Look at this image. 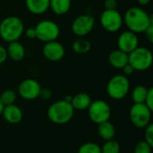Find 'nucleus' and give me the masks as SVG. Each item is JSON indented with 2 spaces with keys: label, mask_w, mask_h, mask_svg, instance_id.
I'll use <instances>...</instances> for the list:
<instances>
[{
  "label": "nucleus",
  "mask_w": 153,
  "mask_h": 153,
  "mask_svg": "<svg viewBox=\"0 0 153 153\" xmlns=\"http://www.w3.org/2000/svg\"><path fill=\"white\" fill-rule=\"evenodd\" d=\"M123 20L128 28V30L136 34L143 33L150 25L153 24L152 15L149 14L143 8L137 6L128 8L123 17Z\"/></svg>",
  "instance_id": "nucleus-1"
},
{
  "label": "nucleus",
  "mask_w": 153,
  "mask_h": 153,
  "mask_svg": "<svg viewBox=\"0 0 153 153\" xmlns=\"http://www.w3.org/2000/svg\"><path fill=\"white\" fill-rule=\"evenodd\" d=\"M24 32V24L17 16L5 17L0 22V38L5 42L18 40Z\"/></svg>",
  "instance_id": "nucleus-2"
},
{
  "label": "nucleus",
  "mask_w": 153,
  "mask_h": 153,
  "mask_svg": "<svg viewBox=\"0 0 153 153\" xmlns=\"http://www.w3.org/2000/svg\"><path fill=\"white\" fill-rule=\"evenodd\" d=\"M47 115L52 123L56 125H65L70 122L74 117V109L70 102L61 100L49 106Z\"/></svg>",
  "instance_id": "nucleus-3"
},
{
  "label": "nucleus",
  "mask_w": 153,
  "mask_h": 153,
  "mask_svg": "<svg viewBox=\"0 0 153 153\" xmlns=\"http://www.w3.org/2000/svg\"><path fill=\"white\" fill-rule=\"evenodd\" d=\"M107 93L108 97L115 100H123L130 91V82L127 76L117 74L110 78L107 84Z\"/></svg>",
  "instance_id": "nucleus-4"
},
{
  "label": "nucleus",
  "mask_w": 153,
  "mask_h": 153,
  "mask_svg": "<svg viewBox=\"0 0 153 153\" xmlns=\"http://www.w3.org/2000/svg\"><path fill=\"white\" fill-rule=\"evenodd\" d=\"M153 56L152 51L145 47H137L128 54V64L135 71L143 72L148 70L152 65Z\"/></svg>",
  "instance_id": "nucleus-5"
},
{
  "label": "nucleus",
  "mask_w": 153,
  "mask_h": 153,
  "mask_svg": "<svg viewBox=\"0 0 153 153\" xmlns=\"http://www.w3.org/2000/svg\"><path fill=\"white\" fill-rule=\"evenodd\" d=\"M152 113V110L144 103H134L129 110V117L135 127L142 129L151 124Z\"/></svg>",
  "instance_id": "nucleus-6"
},
{
  "label": "nucleus",
  "mask_w": 153,
  "mask_h": 153,
  "mask_svg": "<svg viewBox=\"0 0 153 153\" xmlns=\"http://www.w3.org/2000/svg\"><path fill=\"white\" fill-rule=\"evenodd\" d=\"M34 28L36 30V39L45 43L56 40L60 35L58 24L51 20H42Z\"/></svg>",
  "instance_id": "nucleus-7"
},
{
  "label": "nucleus",
  "mask_w": 153,
  "mask_h": 153,
  "mask_svg": "<svg viewBox=\"0 0 153 153\" xmlns=\"http://www.w3.org/2000/svg\"><path fill=\"white\" fill-rule=\"evenodd\" d=\"M87 110L90 119L97 125L108 121L111 117L110 106L103 100L91 101Z\"/></svg>",
  "instance_id": "nucleus-8"
},
{
  "label": "nucleus",
  "mask_w": 153,
  "mask_h": 153,
  "mask_svg": "<svg viewBox=\"0 0 153 153\" xmlns=\"http://www.w3.org/2000/svg\"><path fill=\"white\" fill-rule=\"evenodd\" d=\"M100 23L101 27L111 33L120 30L123 26V16L117 9H105L100 16Z\"/></svg>",
  "instance_id": "nucleus-9"
},
{
  "label": "nucleus",
  "mask_w": 153,
  "mask_h": 153,
  "mask_svg": "<svg viewBox=\"0 0 153 153\" xmlns=\"http://www.w3.org/2000/svg\"><path fill=\"white\" fill-rule=\"evenodd\" d=\"M95 25V19L92 15L85 13L76 17L71 25L73 33L78 37H83L91 33Z\"/></svg>",
  "instance_id": "nucleus-10"
},
{
  "label": "nucleus",
  "mask_w": 153,
  "mask_h": 153,
  "mask_svg": "<svg viewBox=\"0 0 153 153\" xmlns=\"http://www.w3.org/2000/svg\"><path fill=\"white\" fill-rule=\"evenodd\" d=\"M41 86L38 81L34 79H25L22 81L18 86V94L26 100H34L39 98Z\"/></svg>",
  "instance_id": "nucleus-11"
},
{
  "label": "nucleus",
  "mask_w": 153,
  "mask_h": 153,
  "mask_svg": "<svg viewBox=\"0 0 153 153\" xmlns=\"http://www.w3.org/2000/svg\"><path fill=\"white\" fill-rule=\"evenodd\" d=\"M42 54L47 60L51 62H57L63 59L65 54V50L60 42L53 40L44 44L42 48Z\"/></svg>",
  "instance_id": "nucleus-12"
},
{
  "label": "nucleus",
  "mask_w": 153,
  "mask_h": 153,
  "mask_svg": "<svg viewBox=\"0 0 153 153\" xmlns=\"http://www.w3.org/2000/svg\"><path fill=\"white\" fill-rule=\"evenodd\" d=\"M139 46V38L136 33L131 30L122 32L117 38L118 49L129 54Z\"/></svg>",
  "instance_id": "nucleus-13"
},
{
  "label": "nucleus",
  "mask_w": 153,
  "mask_h": 153,
  "mask_svg": "<svg viewBox=\"0 0 153 153\" xmlns=\"http://www.w3.org/2000/svg\"><path fill=\"white\" fill-rule=\"evenodd\" d=\"M2 116L4 117V120L12 125H16L19 124L23 117V113L22 110L21 109L20 107H18L15 104L4 106Z\"/></svg>",
  "instance_id": "nucleus-14"
},
{
  "label": "nucleus",
  "mask_w": 153,
  "mask_h": 153,
  "mask_svg": "<svg viewBox=\"0 0 153 153\" xmlns=\"http://www.w3.org/2000/svg\"><path fill=\"white\" fill-rule=\"evenodd\" d=\"M108 63L116 69H122L128 64V54L118 48L115 49L108 55Z\"/></svg>",
  "instance_id": "nucleus-15"
},
{
  "label": "nucleus",
  "mask_w": 153,
  "mask_h": 153,
  "mask_svg": "<svg viewBox=\"0 0 153 153\" xmlns=\"http://www.w3.org/2000/svg\"><path fill=\"white\" fill-rule=\"evenodd\" d=\"M6 51L8 57H10L13 61H21L25 56V48L23 45L18 40L9 42L6 48Z\"/></svg>",
  "instance_id": "nucleus-16"
},
{
  "label": "nucleus",
  "mask_w": 153,
  "mask_h": 153,
  "mask_svg": "<svg viewBox=\"0 0 153 153\" xmlns=\"http://www.w3.org/2000/svg\"><path fill=\"white\" fill-rule=\"evenodd\" d=\"M49 2L50 0H25V4L29 12L39 15L49 9Z\"/></svg>",
  "instance_id": "nucleus-17"
},
{
  "label": "nucleus",
  "mask_w": 153,
  "mask_h": 153,
  "mask_svg": "<svg viewBox=\"0 0 153 153\" xmlns=\"http://www.w3.org/2000/svg\"><path fill=\"white\" fill-rule=\"evenodd\" d=\"M91 98L88 93L80 92L73 96L71 105L74 110H86L91 103Z\"/></svg>",
  "instance_id": "nucleus-18"
},
{
  "label": "nucleus",
  "mask_w": 153,
  "mask_h": 153,
  "mask_svg": "<svg viewBox=\"0 0 153 153\" xmlns=\"http://www.w3.org/2000/svg\"><path fill=\"white\" fill-rule=\"evenodd\" d=\"M98 126V133L102 140L106 142L114 139L116 135V128L114 125L111 122H109V120L103 122Z\"/></svg>",
  "instance_id": "nucleus-19"
},
{
  "label": "nucleus",
  "mask_w": 153,
  "mask_h": 153,
  "mask_svg": "<svg viewBox=\"0 0 153 153\" xmlns=\"http://www.w3.org/2000/svg\"><path fill=\"white\" fill-rule=\"evenodd\" d=\"M71 0H50L49 8L56 15H65L71 8Z\"/></svg>",
  "instance_id": "nucleus-20"
},
{
  "label": "nucleus",
  "mask_w": 153,
  "mask_h": 153,
  "mask_svg": "<svg viewBox=\"0 0 153 153\" xmlns=\"http://www.w3.org/2000/svg\"><path fill=\"white\" fill-rule=\"evenodd\" d=\"M91 48V43L90 40L79 38L76 40H74L72 44V49L74 52L77 54H85L88 53Z\"/></svg>",
  "instance_id": "nucleus-21"
},
{
  "label": "nucleus",
  "mask_w": 153,
  "mask_h": 153,
  "mask_svg": "<svg viewBox=\"0 0 153 153\" xmlns=\"http://www.w3.org/2000/svg\"><path fill=\"white\" fill-rule=\"evenodd\" d=\"M149 89L143 85H137L135 86L131 93L132 100L134 103H144L147 93Z\"/></svg>",
  "instance_id": "nucleus-22"
},
{
  "label": "nucleus",
  "mask_w": 153,
  "mask_h": 153,
  "mask_svg": "<svg viewBox=\"0 0 153 153\" xmlns=\"http://www.w3.org/2000/svg\"><path fill=\"white\" fill-rule=\"evenodd\" d=\"M0 100L4 104V106L14 104L17 100V93L11 89L5 90L0 94Z\"/></svg>",
  "instance_id": "nucleus-23"
},
{
  "label": "nucleus",
  "mask_w": 153,
  "mask_h": 153,
  "mask_svg": "<svg viewBox=\"0 0 153 153\" xmlns=\"http://www.w3.org/2000/svg\"><path fill=\"white\" fill-rule=\"evenodd\" d=\"M101 153H120V144L114 139L106 141L102 146H100Z\"/></svg>",
  "instance_id": "nucleus-24"
},
{
  "label": "nucleus",
  "mask_w": 153,
  "mask_h": 153,
  "mask_svg": "<svg viewBox=\"0 0 153 153\" xmlns=\"http://www.w3.org/2000/svg\"><path fill=\"white\" fill-rule=\"evenodd\" d=\"M77 153H101L100 146L95 143H86L81 145Z\"/></svg>",
  "instance_id": "nucleus-25"
},
{
  "label": "nucleus",
  "mask_w": 153,
  "mask_h": 153,
  "mask_svg": "<svg viewBox=\"0 0 153 153\" xmlns=\"http://www.w3.org/2000/svg\"><path fill=\"white\" fill-rule=\"evenodd\" d=\"M134 153H152V146L145 141H141L135 145Z\"/></svg>",
  "instance_id": "nucleus-26"
},
{
  "label": "nucleus",
  "mask_w": 153,
  "mask_h": 153,
  "mask_svg": "<svg viewBox=\"0 0 153 153\" xmlns=\"http://www.w3.org/2000/svg\"><path fill=\"white\" fill-rule=\"evenodd\" d=\"M144 129V141L153 147V124H149Z\"/></svg>",
  "instance_id": "nucleus-27"
},
{
  "label": "nucleus",
  "mask_w": 153,
  "mask_h": 153,
  "mask_svg": "<svg viewBox=\"0 0 153 153\" xmlns=\"http://www.w3.org/2000/svg\"><path fill=\"white\" fill-rule=\"evenodd\" d=\"M144 104L151 109L153 110V89L152 88H150L149 91H148V93H147V96H146V99H145V101H144Z\"/></svg>",
  "instance_id": "nucleus-28"
},
{
  "label": "nucleus",
  "mask_w": 153,
  "mask_h": 153,
  "mask_svg": "<svg viewBox=\"0 0 153 153\" xmlns=\"http://www.w3.org/2000/svg\"><path fill=\"white\" fill-rule=\"evenodd\" d=\"M52 97V91L49 89L47 88H41L40 91H39V98H40L43 100H48L49 99H51Z\"/></svg>",
  "instance_id": "nucleus-29"
},
{
  "label": "nucleus",
  "mask_w": 153,
  "mask_h": 153,
  "mask_svg": "<svg viewBox=\"0 0 153 153\" xmlns=\"http://www.w3.org/2000/svg\"><path fill=\"white\" fill-rule=\"evenodd\" d=\"M104 6H105V9H108V10L117 9V0H105L104 1Z\"/></svg>",
  "instance_id": "nucleus-30"
},
{
  "label": "nucleus",
  "mask_w": 153,
  "mask_h": 153,
  "mask_svg": "<svg viewBox=\"0 0 153 153\" xmlns=\"http://www.w3.org/2000/svg\"><path fill=\"white\" fill-rule=\"evenodd\" d=\"M7 58H8V56H7L6 48L3 47L2 45H0V64L4 63Z\"/></svg>",
  "instance_id": "nucleus-31"
},
{
  "label": "nucleus",
  "mask_w": 153,
  "mask_h": 153,
  "mask_svg": "<svg viewBox=\"0 0 153 153\" xmlns=\"http://www.w3.org/2000/svg\"><path fill=\"white\" fill-rule=\"evenodd\" d=\"M25 36L30 39H36V30L34 27H30L25 30Z\"/></svg>",
  "instance_id": "nucleus-32"
},
{
  "label": "nucleus",
  "mask_w": 153,
  "mask_h": 153,
  "mask_svg": "<svg viewBox=\"0 0 153 153\" xmlns=\"http://www.w3.org/2000/svg\"><path fill=\"white\" fill-rule=\"evenodd\" d=\"M143 33H145L148 41H149L150 43H153V24L150 25V26L147 28V30H146Z\"/></svg>",
  "instance_id": "nucleus-33"
},
{
  "label": "nucleus",
  "mask_w": 153,
  "mask_h": 153,
  "mask_svg": "<svg viewBox=\"0 0 153 153\" xmlns=\"http://www.w3.org/2000/svg\"><path fill=\"white\" fill-rule=\"evenodd\" d=\"M122 70H123L124 75H126V76L131 75V74H133L135 72V70L134 69V67H133L131 65H129V64L126 65L122 68Z\"/></svg>",
  "instance_id": "nucleus-34"
},
{
  "label": "nucleus",
  "mask_w": 153,
  "mask_h": 153,
  "mask_svg": "<svg viewBox=\"0 0 153 153\" xmlns=\"http://www.w3.org/2000/svg\"><path fill=\"white\" fill-rule=\"evenodd\" d=\"M151 1H152V0H137L138 4H139L140 5H143V6L149 4Z\"/></svg>",
  "instance_id": "nucleus-35"
},
{
  "label": "nucleus",
  "mask_w": 153,
  "mask_h": 153,
  "mask_svg": "<svg viewBox=\"0 0 153 153\" xmlns=\"http://www.w3.org/2000/svg\"><path fill=\"white\" fill-rule=\"evenodd\" d=\"M72 99H73V96H71V95H67V96H65V101H67V102H70L71 103V101H72Z\"/></svg>",
  "instance_id": "nucleus-36"
},
{
  "label": "nucleus",
  "mask_w": 153,
  "mask_h": 153,
  "mask_svg": "<svg viewBox=\"0 0 153 153\" xmlns=\"http://www.w3.org/2000/svg\"><path fill=\"white\" fill-rule=\"evenodd\" d=\"M4 104L2 103L1 100H0V116L2 115V112H3V109H4Z\"/></svg>",
  "instance_id": "nucleus-37"
}]
</instances>
